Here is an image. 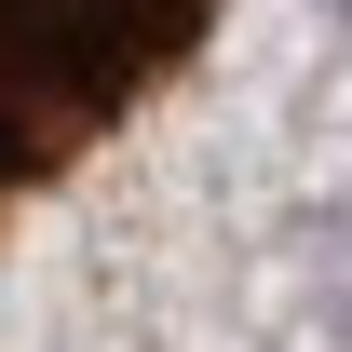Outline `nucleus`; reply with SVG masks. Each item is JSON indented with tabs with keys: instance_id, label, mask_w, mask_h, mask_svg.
Instances as JSON below:
<instances>
[{
	"instance_id": "f257e3e1",
	"label": "nucleus",
	"mask_w": 352,
	"mask_h": 352,
	"mask_svg": "<svg viewBox=\"0 0 352 352\" xmlns=\"http://www.w3.org/2000/svg\"><path fill=\"white\" fill-rule=\"evenodd\" d=\"M217 0H0V217L68 176L149 82L190 68Z\"/></svg>"
}]
</instances>
